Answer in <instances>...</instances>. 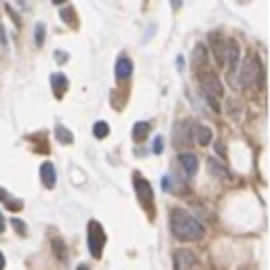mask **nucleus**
<instances>
[{"instance_id": "aec40b11", "label": "nucleus", "mask_w": 270, "mask_h": 270, "mask_svg": "<svg viewBox=\"0 0 270 270\" xmlns=\"http://www.w3.org/2000/svg\"><path fill=\"white\" fill-rule=\"evenodd\" d=\"M11 226L15 228V232H17L19 237H25V232H28V228H25V224H23L19 218H13V220H11Z\"/></svg>"}, {"instance_id": "f03ea898", "label": "nucleus", "mask_w": 270, "mask_h": 270, "mask_svg": "<svg viewBox=\"0 0 270 270\" xmlns=\"http://www.w3.org/2000/svg\"><path fill=\"white\" fill-rule=\"evenodd\" d=\"M241 85L243 87H251V85L264 87V66L256 53L247 55L245 64L241 68Z\"/></svg>"}, {"instance_id": "1a4fd4ad", "label": "nucleus", "mask_w": 270, "mask_h": 270, "mask_svg": "<svg viewBox=\"0 0 270 270\" xmlns=\"http://www.w3.org/2000/svg\"><path fill=\"white\" fill-rule=\"evenodd\" d=\"M40 179H42V184L47 186V188H53L57 182V173H55V167H53L51 163H44L40 167Z\"/></svg>"}, {"instance_id": "f257e3e1", "label": "nucleus", "mask_w": 270, "mask_h": 270, "mask_svg": "<svg viewBox=\"0 0 270 270\" xmlns=\"http://www.w3.org/2000/svg\"><path fill=\"white\" fill-rule=\"evenodd\" d=\"M171 232L177 239H201L203 237V226L199 220L192 218L184 209H171Z\"/></svg>"}, {"instance_id": "a878e982", "label": "nucleus", "mask_w": 270, "mask_h": 270, "mask_svg": "<svg viewBox=\"0 0 270 270\" xmlns=\"http://www.w3.org/2000/svg\"><path fill=\"white\" fill-rule=\"evenodd\" d=\"M55 59H57V61H64L66 55H64V53H55Z\"/></svg>"}, {"instance_id": "bb28decb", "label": "nucleus", "mask_w": 270, "mask_h": 270, "mask_svg": "<svg viewBox=\"0 0 270 270\" xmlns=\"http://www.w3.org/2000/svg\"><path fill=\"white\" fill-rule=\"evenodd\" d=\"M4 230V218H2V213H0V232Z\"/></svg>"}, {"instance_id": "6ab92c4d", "label": "nucleus", "mask_w": 270, "mask_h": 270, "mask_svg": "<svg viewBox=\"0 0 270 270\" xmlns=\"http://www.w3.org/2000/svg\"><path fill=\"white\" fill-rule=\"evenodd\" d=\"M53 251H55V256L64 260L66 258V245L61 239H53Z\"/></svg>"}, {"instance_id": "a211bd4d", "label": "nucleus", "mask_w": 270, "mask_h": 270, "mask_svg": "<svg viewBox=\"0 0 270 270\" xmlns=\"http://www.w3.org/2000/svg\"><path fill=\"white\" fill-rule=\"evenodd\" d=\"M209 167H211V173L213 175H222V177H226L228 175V171H226V167H224V165H220L218 163V160H209Z\"/></svg>"}, {"instance_id": "6e6552de", "label": "nucleus", "mask_w": 270, "mask_h": 270, "mask_svg": "<svg viewBox=\"0 0 270 270\" xmlns=\"http://www.w3.org/2000/svg\"><path fill=\"white\" fill-rule=\"evenodd\" d=\"M209 40L213 44V51H215V59H218V64H224V61H226V40L222 38V32H211L209 34Z\"/></svg>"}, {"instance_id": "4be33fe9", "label": "nucleus", "mask_w": 270, "mask_h": 270, "mask_svg": "<svg viewBox=\"0 0 270 270\" xmlns=\"http://www.w3.org/2000/svg\"><path fill=\"white\" fill-rule=\"evenodd\" d=\"M61 15H64V21L74 23V19H72V6H64V8H61Z\"/></svg>"}, {"instance_id": "b1692460", "label": "nucleus", "mask_w": 270, "mask_h": 270, "mask_svg": "<svg viewBox=\"0 0 270 270\" xmlns=\"http://www.w3.org/2000/svg\"><path fill=\"white\" fill-rule=\"evenodd\" d=\"M0 47H6V34L2 25H0Z\"/></svg>"}, {"instance_id": "9d476101", "label": "nucleus", "mask_w": 270, "mask_h": 270, "mask_svg": "<svg viewBox=\"0 0 270 270\" xmlns=\"http://www.w3.org/2000/svg\"><path fill=\"white\" fill-rule=\"evenodd\" d=\"M131 72H133V64H131V59L129 57H119V61H116V78L119 80H125V78H129L131 76Z\"/></svg>"}, {"instance_id": "0eeeda50", "label": "nucleus", "mask_w": 270, "mask_h": 270, "mask_svg": "<svg viewBox=\"0 0 270 270\" xmlns=\"http://www.w3.org/2000/svg\"><path fill=\"white\" fill-rule=\"evenodd\" d=\"M239 53H241V47L235 38L226 40V59H228V66H230V72H228V78L232 80L235 76V70H237V64H239Z\"/></svg>"}, {"instance_id": "dca6fc26", "label": "nucleus", "mask_w": 270, "mask_h": 270, "mask_svg": "<svg viewBox=\"0 0 270 270\" xmlns=\"http://www.w3.org/2000/svg\"><path fill=\"white\" fill-rule=\"evenodd\" d=\"M93 133H95V137H106L108 133H110V127H108V123H104V121H100V123H95L93 125Z\"/></svg>"}, {"instance_id": "39448f33", "label": "nucleus", "mask_w": 270, "mask_h": 270, "mask_svg": "<svg viewBox=\"0 0 270 270\" xmlns=\"http://www.w3.org/2000/svg\"><path fill=\"white\" fill-rule=\"evenodd\" d=\"M175 270H194L196 268V256L190 249H177L173 256Z\"/></svg>"}, {"instance_id": "393cba45", "label": "nucleus", "mask_w": 270, "mask_h": 270, "mask_svg": "<svg viewBox=\"0 0 270 270\" xmlns=\"http://www.w3.org/2000/svg\"><path fill=\"white\" fill-rule=\"evenodd\" d=\"M4 264H6V260L2 256V251H0V270H4Z\"/></svg>"}, {"instance_id": "ddd939ff", "label": "nucleus", "mask_w": 270, "mask_h": 270, "mask_svg": "<svg viewBox=\"0 0 270 270\" xmlns=\"http://www.w3.org/2000/svg\"><path fill=\"white\" fill-rule=\"evenodd\" d=\"M194 139L201 143V146H207L211 141V129L209 127H203V125H196L194 127Z\"/></svg>"}, {"instance_id": "423d86ee", "label": "nucleus", "mask_w": 270, "mask_h": 270, "mask_svg": "<svg viewBox=\"0 0 270 270\" xmlns=\"http://www.w3.org/2000/svg\"><path fill=\"white\" fill-rule=\"evenodd\" d=\"M133 184H135V192H137V199L148 207V205L152 203V199H154V194H152V186H150L139 173L133 175Z\"/></svg>"}, {"instance_id": "5701e85b", "label": "nucleus", "mask_w": 270, "mask_h": 270, "mask_svg": "<svg viewBox=\"0 0 270 270\" xmlns=\"http://www.w3.org/2000/svg\"><path fill=\"white\" fill-rule=\"evenodd\" d=\"M154 152H156V154H158V152H163V137L154 139Z\"/></svg>"}, {"instance_id": "f8f14e48", "label": "nucleus", "mask_w": 270, "mask_h": 270, "mask_svg": "<svg viewBox=\"0 0 270 270\" xmlns=\"http://www.w3.org/2000/svg\"><path fill=\"white\" fill-rule=\"evenodd\" d=\"M179 165L184 167V171H188V175H192V173H196V169H199V158L190 154V152H186V154L179 156Z\"/></svg>"}, {"instance_id": "20e7f679", "label": "nucleus", "mask_w": 270, "mask_h": 270, "mask_svg": "<svg viewBox=\"0 0 270 270\" xmlns=\"http://www.w3.org/2000/svg\"><path fill=\"white\" fill-rule=\"evenodd\" d=\"M104 243H106V235H104L102 224L100 222H89V251H91L93 258L102 256Z\"/></svg>"}, {"instance_id": "9b49d317", "label": "nucleus", "mask_w": 270, "mask_h": 270, "mask_svg": "<svg viewBox=\"0 0 270 270\" xmlns=\"http://www.w3.org/2000/svg\"><path fill=\"white\" fill-rule=\"evenodd\" d=\"M51 87H53V93H55V97H64L66 89H68V78L64 74H53L51 76Z\"/></svg>"}, {"instance_id": "7ed1b4c3", "label": "nucleus", "mask_w": 270, "mask_h": 270, "mask_svg": "<svg viewBox=\"0 0 270 270\" xmlns=\"http://www.w3.org/2000/svg\"><path fill=\"white\" fill-rule=\"evenodd\" d=\"M201 83H203V91H205V95H207V100L211 102V106L218 110V100L222 97V93H224V89H222V83H220V78H218V74L215 72H205V74L201 76Z\"/></svg>"}, {"instance_id": "2eb2a0df", "label": "nucleus", "mask_w": 270, "mask_h": 270, "mask_svg": "<svg viewBox=\"0 0 270 270\" xmlns=\"http://www.w3.org/2000/svg\"><path fill=\"white\" fill-rule=\"evenodd\" d=\"M148 131H150V125L148 123H135V127H133V139L141 141L148 135Z\"/></svg>"}, {"instance_id": "f3484780", "label": "nucleus", "mask_w": 270, "mask_h": 270, "mask_svg": "<svg viewBox=\"0 0 270 270\" xmlns=\"http://www.w3.org/2000/svg\"><path fill=\"white\" fill-rule=\"evenodd\" d=\"M55 133H57V139L61 141V143H72V133L66 129V127H61V125H57V129H55Z\"/></svg>"}, {"instance_id": "4468645a", "label": "nucleus", "mask_w": 270, "mask_h": 270, "mask_svg": "<svg viewBox=\"0 0 270 270\" xmlns=\"http://www.w3.org/2000/svg\"><path fill=\"white\" fill-rule=\"evenodd\" d=\"M0 199L4 201V205L8 207V209H13V211H19L21 209V201H17V199H13L11 194H6V190H2V188H0Z\"/></svg>"}, {"instance_id": "cd10ccee", "label": "nucleus", "mask_w": 270, "mask_h": 270, "mask_svg": "<svg viewBox=\"0 0 270 270\" xmlns=\"http://www.w3.org/2000/svg\"><path fill=\"white\" fill-rule=\"evenodd\" d=\"M76 270H89V266H87V264H80Z\"/></svg>"}, {"instance_id": "412c9836", "label": "nucleus", "mask_w": 270, "mask_h": 270, "mask_svg": "<svg viewBox=\"0 0 270 270\" xmlns=\"http://www.w3.org/2000/svg\"><path fill=\"white\" fill-rule=\"evenodd\" d=\"M44 44V25L36 23V47H42Z\"/></svg>"}]
</instances>
